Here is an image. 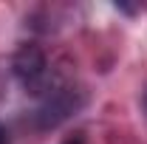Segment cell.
<instances>
[{
    "label": "cell",
    "instance_id": "3957f363",
    "mask_svg": "<svg viewBox=\"0 0 147 144\" xmlns=\"http://www.w3.org/2000/svg\"><path fill=\"white\" fill-rule=\"evenodd\" d=\"M62 144H85V133H74L68 139H62Z\"/></svg>",
    "mask_w": 147,
    "mask_h": 144
},
{
    "label": "cell",
    "instance_id": "5b68a950",
    "mask_svg": "<svg viewBox=\"0 0 147 144\" xmlns=\"http://www.w3.org/2000/svg\"><path fill=\"white\" fill-rule=\"evenodd\" d=\"M144 113H147V93H144Z\"/></svg>",
    "mask_w": 147,
    "mask_h": 144
},
{
    "label": "cell",
    "instance_id": "6da1fadb",
    "mask_svg": "<svg viewBox=\"0 0 147 144\" xmlns=\"http://www.w3.org/2000/svg\"><path fill=\"white\" fill-rule=\"evenodd\" d=\"M14 76L20 79V85L28 93H51V71H48V59L42 54V48L37 42H23L17 48V54L11 59Z\"/></svg>",
    "mask_w": 147,
    "mask_h": 144
},
{
    "label": "cell",
    "instance_id": "277c9868",
    "mask_svg": "<svg viewBox=\"0 0 147 144\" xmlns=\"http://www.w3.org/2000/svg\"><path fill=\"white\" fill-rule=\"evenodd\" d=\"M0 144H9V136H6V127L0 124Z\"/></svg>",
    "mask_w": 147,
    "mask_h": 144
},
{
    "label": "cell",
    "instance_id": "7a4b0ae2",
    "mask_svg": "<svg viewBox=\"0 0 147 144\" xmlns=\"http://www.w3.org/2000/svg\"><path fill=\"white\" fill-rule=\"evenodd\" d=\"M74 88H54L48 96H45V105L37 110V127L48 130V127H57L59 122H65L76 110V99H74Z\"/></svg>",
    "mask_w": 147,
    "mask_h": 144
}]
</instances>
